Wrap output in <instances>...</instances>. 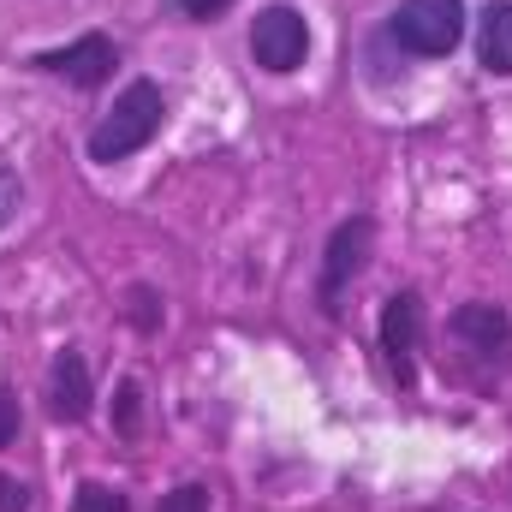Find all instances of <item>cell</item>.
Segmentation results:
<instances>
[{
	"instance_id": "obj_6",
	"label": "cell",
	"mask_w": 512,
	"mask_h": 512,
	"mask_svg": "<svg viewBox=\"0 0 512 512\" xmlns=\"http://www.w3.org/2000/svg\"><path fill=\"white\" fill-rule=\"evenodd\" d=\"M423 328H429V310H423V292L417 286H399L382 298V322H376V340H382V364L393 387H417V352H423Z\"/></svg>"
},
{
	"instance_id": "obj_5",
	"label": "cell",
	"mask_w": 512,
	"mask_h": 512,
	"mask_svg": "<svg viewBox=\"0 0 512 512\" xmlns=\"http://www.w3.org/2000/svg\"><path fill=\"white\" fill-rule=\"evenodd\" d=\"M370 256H376V215H346V221L328 233V245H322V268H316V310H322L328 322L346 310L340 298L364 280Z\"/></svg>"
},
{
	"instance_id": "obj_9",
	"label": "cell",
	"mask_w": 512,
	"mask_h": 512,
	"mask_svg": "<svg viewBox=\"0 0 512 512\" xmlns=\"http://www.w3.org/2000/svg\"><path fill=\"white\" fill-rule=\"evenodd\" d=\"M477 66L489 78H512V0H489L477 12Z\"/></svg>"
},
{
	"instance_id": "obj_16",
	"label": "cell",
	"mask_w": 512,
	"mask_h": 512,
	"mask_svg": "<svg viewBox=\"0 0 512 512\" xmlns=\"http://www.w3.org/2000/svg\"><path fill=\"white\" fill-rule=\"evenodd\" d=\"M173 6H179V12H185L191 24H215V18H227V12H233L239 0H173Z\"/></svg>"
},
{
	"instance_id": "obj_11",
	"label": "cell",
	"mask_w": 512,
	"mask_h": 512,
	"mask_svg": "<svg viewBox=\"0 0 512 512\" xmlns=\"http://www.w3.org/2000/svg\"><path fill=\"white\" fill-rule=\"evenodd\" d=\"M126 322L143 334V340H155V334H161L167 310H161V292H155V286H143V280H137V286L126 292Z\"/></svg>"
},
{
	"instance_id": "obj_12",
	"label": "cell",
	"mask_w": 512,
	"mask_h": 512,
	"mask_svg": "<svg viewBox=\"0 0 512 512\" xmlns=\"http://www.w3.org/2000/svg\"><path fill=\"white\" fill-rule=\"evenodd\" d=\"M72 512H131V495L120 483H78V495H72Z\"/></svg>"
},
{
	"instance_id": "obj_7",
	"label": "cell",
	"mask_w": 512,
	"mask_h": 512,
	"mask_svg": "<svg viewBox=\"0 0 512 512\" xmlns=\"http://www.w3.org/2000/svg\"><path fill=\"white\" fill-rule=\"evenodd\" d=\"M114 66H120V42H114L108 30H84V36H72V42H60V48H36V54H30V72L66 78L72 90H102V84L114 78Z\"/></svg>"
},
{
	"instance_id": "obj_14",
	"label": "cell",
	"mask_w": 512,
	"mask_h": 512,
	"mask_svg": "<svg viewBox=\"0 0 512 512\" xmlns=\"http://www.w3.org/2000/svg\"><path fill=\"white\" fill-rule=\"evenodd\" d=\"M18 209H24V179H18V167H0V233L18 221Z\"/></svg>"
},
{
	"instance_id": "obj_2",
	"label": "cell",
	"mask_w": 512,
	"mask_h": 512,
	"mask_svg": "<svg viewBox=\"0 0 512 512\" xmlns=\"http://www.w3.org/2000/svg\"><path fill=\"white\" fill-rule=\"evenodd\" d=\"M447 346L459 358V370L477 387L501 382L512 370V316L495 298H465L459 310H447Z\"/></svg>"
},
{
	"instance_id": "obj_1",
	"label": "cell",
	"mask_w": 512,
	"mask_h": 512,
	"mask_svg": "<svg viewBox=\"0 0 512 512\" xmlns=\"http://www.w3.org/2000/svg\"><path fill=\"white\" fill-rule=\"evenodd\" d=\"M161 126H167V90H161L155 78H131L126 90L114 96V108L90 126L84 155H90L96 167H120L137 149H149V143L161 137Z\"/></svg>"
},
{
	"instance_id": "obj_15",
	"label": "cell",
	"mask_w": 512,
	"mask_h": 512,
	"mask_svg": "<svg viewBox=\"0 0 512 512\" xmlns=\"http://www.w3.org/2000/svg\"><path fill=\"white\" fill-rule=\"evenodd\" d=\"M18 429H24V411H18V393L12 387H0V453L18 441Z\"/></svg>"
},
{
	"instance_id": "obj_17",
	"label": "cell",
	"mask_w": 512,
	"mask_h": 512,
	"mask_svg": "<svg viewBox=\"0 0 512 512\" xmlns=\"http://www.w3.org/2000/svg\"><path fill=\"white\" fill-rule=\"evenodd\" d=\"M0 512H30V483L0 471Z\"/></svg>"
},
{
	"instance_id": "obj_8",
	"label": "cell",
	"mask_w": 512,
	"mask_h": 512,
	"mask_svg": "<svg viewBox=\"0 0 512 512\" xmlns=\"http://www.w3.org/2000/svg\"><path fill=\"white\" fill-rule=\"evenodd\" d=\"M96 411V382H90V358L78 346H60L48 364V417L54 423H84Z\"/></svg>"
},
{
	"instance_id": "obj_10",
	"label": "cell",
	"mask_w": 512,
	"mask_h": 512,
	"mask_svg": "<svg viewBox=\"0 0 512 512\" xmlns=\"http://www.w3.org/2000/svg\"><path fill=\"white\" fill-rule=\"evenodd\" d=\"M114 435L120 441H143V382L137 376L114 382Z\"/></svg>"
},
{
	"instance_id": "obj_4",
	"label": "cell",
	"mask_w": 512,
	"mask_h": 512,
	"mask_svg": "<svg viewBox=\"0 0 512 512\" xmlns=\"http://www.w3.org/2000/svg\"><path fill=\"white\" fill-rule=\"evenodd\" d=\"M251 66L256 72H268V78H292V72H304V60H310V42H316V30H310V12L304 6H292V0H268V6H256L251 18Z\"/></svg>"
},
{
	"instance_id": "obj_13",
	"label": "cell",
	"mask_w": 512,
	"mask_h": 512,
	"mask_svg": "<svg viewBox=\"0 0 512 512\" xmlns=\"http://www.w3.org/2000/svg\"><path fill=\"white\" fill-rule=\"evenodd\" d=\"M155 512H215V489L209 483H179L155 501Z\"/></svg>"
},
{
	"instance_id": "obj_3",
	"label": "cell",
	"mask_w": 512,
	"mask_h": 512,
	"mask_svg": "<svg viewBox=\"0 0 512 512\" xmlns=\"http://www.w3.org/2000/svg\"><path fill=\"white\" fill-rule=\"evenodd\" d=\"M465 30H471L465 0H399L382 24V36L411 60H447L465 42Z\"/></svg>"
}]
</instances>
